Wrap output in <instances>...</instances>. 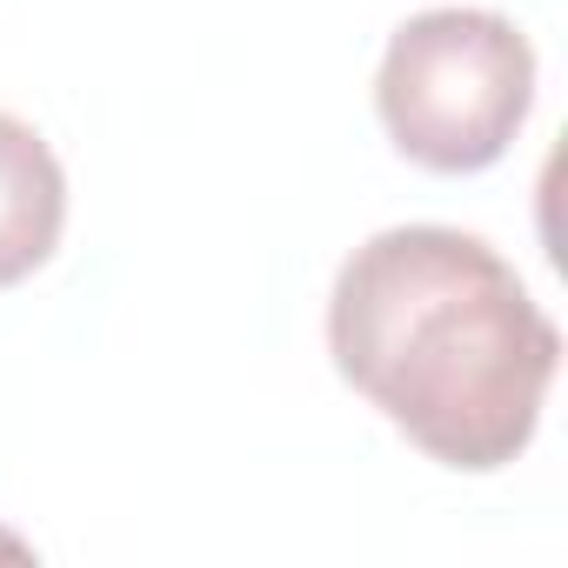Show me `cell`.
Masks as SVG:
<instances>
[{
    "instance_id": "1",
    "label": "cell",
    "mask_w": 568,
    "mask_h": 568,
    "mask_svg": "<svg viewBox=\"0 0 568 568\" xmlns=\"http://www.w3.org/2000/svg\"><path fill=\"white\" fill-rule=\"evenodd\" d=\"M335 375L455 475L515 468L561 375V328L481 234L408 221L368 234L328 288Z\"/></svg>"
},
{
    "instance_id": "2",
    "label": "cell",
    "mask_w": 568,
    "mask_h": 568,
    "mask_svg": "<svg viewBox=\"0 0 568 568\" xmlns=\"http://www.w3.org/2000/svg\"><path fill=\"white\" fill-rule=\"evenodd\" d=\"M535 108V48L508 14L428 8L388 34L375 114L402 161L428 174L495 168Z\"/></svg>"
},
{
    "instance_id": "3",
    "label": "cell",
    "mask_w": 568,
    "mask_h": 568,
    "mask_svg": "<svg viewBox=\"0 0 568 568\" xmlns=\"http://www.w3.org/2000/svg\"><path fill=\"white\" fill-rule=\"evenodd\" d=\"M68 227V174L41 128L0 114V288L41 274Z\"/></svg>"
},
{
    "instance_id": "4",
    "label": "cell",
    "mask_w": 568,
    "mask_h": 568,
    "mask_svg": "<svg viewBox=\"0 0 568 568\" xmlns=\"http://www.w3.org/2000/svg\"><path fill=\"white\" fill-rule=\"evenodd\" d=\"M0 555H28V541H14V535H0Z\"/></svg>"
}]
</instances>
